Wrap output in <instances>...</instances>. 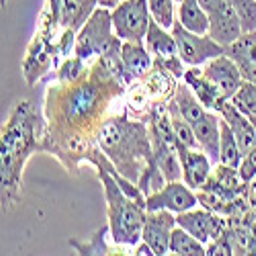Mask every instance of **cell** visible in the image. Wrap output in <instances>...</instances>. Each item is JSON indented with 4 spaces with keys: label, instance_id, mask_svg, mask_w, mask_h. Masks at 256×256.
Segmentation results:
<instances>
[{
    "label": "cell",
    "instance_id": "cell-20",
    "mask_svg": "<svg viewBox=\"0 0 256 256\" xmlns=\"http://www.w3.org/2000/svg\"><path fill=\"white\" fill-rule=\"evenodd\" d=\"M220 130H222V136H220V164H226V166H232V168H238L244 154L240 150V144L234 136L230 123L222 117L220 121Z\"/></svg>",
    "mask_w": 256,
    "mask_h": 256
},
{
    "label": "cell",
    "instance_id": "cell-2",
    "mask_svg": "<svg viewBox=\"0 0 256 256\" xmlns=\"http://www.w3.org/2000/svg\"><path fill=\"white\" fill-rule=\"evenodd\" d=\"M98 148L113 162L119 174L136 182L146 197L168 182L154 156L150 119L142 117L132 121L127 111L109 117L98 136Z\"/></svg>",
    "mask_w": 256,
    "mask_h": 256
},
{
    "label": "cell",
    "instance_id": "cell-21",
    "mask_svg": "<svg viewBox=\"0 0 256 256\" xmlns=\"http://www.w3.org/2000/svg\"><path fill=\"white\" fill-rule=\"evenodd\" d=\"M170 254L176 256H207V246L197 240L193 234H188L180 226L174 228L172 238H170Z\"/></svg>",
    "mask_w": 256,
    "mask_h": 256
},
{
    "label": "cell",
    "instance_id": "cell-6",
    "mask_svg": "<svg viewBox=\"0 0 256 256\" xmlns=\"http://www.w3.org/2000/svg\"><path fill=\"white\" fill-rule=\"evenodd\" d=\"M115 35L123 41H144L152 23L148 0H123L111 10Z\"/></svg>",
    "mask_w": 256,
    "mask_h": 256
},
{
    "label": "cell",
    "instance_id": "cell-29",
    "mask_svg": "<svg viewBox=\"0 0 256 256\" xmlns=\"http://www.w3.org/2000/svg\"><path fill=\"white\" fill-rule=\"evenodd\" d=\"M123 2V0H98V6H102V8H109V10H113V8H117L119 4Z\"/></svg>",
    "mask_w": 256,
    "mask_h": 256
},
{
    "label": "cell",
    "instance_id": "cell-22",
    "mask_svg": "<svg viewBox=\"0 0 256 256\" xmlns=\"http://www.w3.org/2000/svg\"><path fill=\"white\" fill-rule=\"evenodd\" d=\"M106 234H111V228H109V222H106L104 226H100L92 236H88L84 242L72 238L70 240V246L76 250V254H82V256H92V254H115L113 248L106 244Z\"/></svg>",
    "mask_w": 256,
    "mask_h": 256
},
{
    "label": "cell",
    "instance_id": "cell-11",
    "mask_svg": "<svg viewBox=\"0 0 256 256\" xmlns=\"http://www.w3.org/2000/svg\"><path fill=\"white\" fill-rule=\"evenodd\" d=\"M201 70L220 88V92H222V96L226 100H232V96L236 94L240 90V86L244 84V78H242L238 66L226 54H222L218 58L209 60L207 64H203Z\"/></svg>",
    "mask_w": 256,
    "mask_h": 256
},
{
    "label": "cell",
    "instance_id": "cell-15",
    "mask_svg": "<svg viewBox=\"0 0 256 256\" xmlns=\"http://www.w3.org/2000/svg\"><path fill=\"white\" fill-rule=\"evenodd\" d=\"M220 115L230 123L234 136H236V140H238V144H240L242 154H244V156L250 154L254 148H256V127H254L252 119H250L248 115H244L232 100H228V102L222 106Z\"/></svg>",
    "mask_w": 256,
    "mask_h": 256
},
{
    "label": "cell",
    "instance_id": "cell-1",
    "mask_svg": "<svg viewBox=\"0 0 256 256\" xmlns=\"http://www.w3.org/2000/svg\"><path fill=\"white\" fill-rule=\"evenodd\" d=\"M125 92L127 86L102 58H94L92 66L74 82L54 78L44 104V152L56 156L68 172L78 174L82 162L88 164L98 150V136L109 119L106 113Z\"/></svg>",
    "mask_w": 256,
    "mask_h": 256
},
{
    "label": "cell",
    "instance_id": "cell-4",
    "mask_svg": "<svg viewBox=\"0 0 256 256\" xmlns=\"http://www.w3.org/2000/svg\"><path fill=\"white\" fill-rule=\"evenodd\" d=\"M96 176L102 182L104 201H106V216H109L111 240L117 246H138L142 242V230L146 222L148 209L134 201L121 188L117 178L106 168L96 166Z\"/></svg>",
    "mask_w": 256,
    "mask_h": 256
},
{
    "label": "cell",
    "instance_id": "cell-19",
    "mask_svg": "<svg viewBox=\"0 0 256 256\" xmlns=\"http://www.w3.org/2000/svg\"><path fill=\"white\" fill-rule=\"evenodd\" d=\"M176 12H178V20L188 31L209 35V14L203 10L199 0H182Z\"/></svg>",
    "mask_w": 256,
    "mask_h": 256
},
{
    "label": "cell",
    "instance_id": "cell-31",
    "mask_svg": "<svg viewBox=\"0 0 256 256\" xmlns=\"http://www.w3.org/2000/svg\"><path fill=\"white\" fill-rule=\"evenodd\" d=\"M0 4H2V6H4V4H6V0H0Z\"/></svg>",
    "mask_w": 256,
    "mask_h": 256
},
{
    "label": "cell",
    "instance_id": "cell-7",
    "mask_svg": "<svg viewBox=\"0 0 256 256\" xmlns=\"http://www.w3.org/2000/svg\"><path fill=\"white\" fill-rule=\"evenodd\" d=\"M170 31H172V35L176 39L180 58L186 66H203L209 60L226 54V48L220 46L216 39H211L209 35H199V33L188 31L178 18L174 20V25Z\"/></svg>",
    "mask_w": 256,
    "mask_h": 256
},
{
    "label": "cell",
    "instance_id": "cell-26",
    "mask_svg": "<svg viewBox=\"0 0 256 256\" xmlns=\"http://www.w3.org/2000/svg\"><path fill=\"white\" fill-rule=\"evenodd\" d=\"M238 172H240V178H242L246 184H250V182L256 178V148H254L250 154H246V156L242 158V162H240V166H238Z\"/></svg>",
    "mask_w": 256,
    "mask_h": 256
},
{
    "label": "cell",
    "instance_id": "cell-3",
    "mask_svg": "<svg viewBox=\"0 0 256 256\" xmlns=\"http://www.w3.org/2000/svg\"><path fill=\"white\" fill-rule=\"evenodd\" d=\"M46 121L35 111L33 102L20 100L0 132V188L2 211H8L23 197V170L27 160L44 152Z\"/></svg>",
    "mask_w": 256,
    "mask_h": 256
},
{
    "label": "cell",
    "instance_id": "cell-32",
    "mask_svg": "<svg viewBox=\"0 0 256 256\" xmlns=\"http://www.w3.org/2000/svg\"><path fill=\"white\" fill-rule=\"evenodd\" d=\"M180 2H182V0H176V4H180Z\"/></svg>",
    "mask_w": 256,
    "mask_h": 256
},
{
    "label": "cell",
    "instance_id": "cell-12",
    "mask_svg": "<svg viewBox=\"0 0 256 256\" xmlns=\"http://www.w3.org/2000/svg\"><path fill=\"white\" fill-rule=\"evenodd\" d=\"M242 33H244V29H242V20H240L238 12L224 0V2L209 14V37L216 39L220 46L228 48Z\"/></svg>",
    "mask_w": 256,
    "mask_h": 256
},
{
    "label": "cell",
    "instance_id": "cell-27",
    "mask_svg": "<svg viewBox=\"0 0 256 256\" xmlns=\"http://www.w3.org/2000/svg\"><path fill=\"white\" fill-rule=\"evenodd\" d=\"M134 254H138V256H152V254H154V248L148 244V242L142 240V242L136 246V252H134Z\"/></svg>",
    "mask_w": 256,
    "mask_h": 256
},
{
    "label": "cell",
    "instance_id": "cell-28",
    "mask_svg": "<svg viewBox=\"0 0 256 256\" xmlns=\"http://www.w3.org/2000/svg\"><path fill=\"white\" fill-rule=\"evenodd\" d=\"M224 2V0H199V4L203 6V10L207 12V14H211L213 10H216L220 4Z\"/></svg>",
    "mask_w": 256,
    "mask_h": 256
},
{
    "label": "cell",
    "instance_id": "cell-8",
    "mask_svg": "<svg viewBox=\"0 0 256 256\" xmlns=\"http://www.w3.org/2000/svg\"><path fill=\"white\" fill-rule=\"evenodd\" d=\"M176 224L186 230L188 234H193L197 240H201L205 246L213 240L222 238L228 230V218L213 213L209 209H188L182 213H176Z\"/></svg>",
    "mask_w": 256,
    "mask_h": 256
},
{
    "label": "cell",
    "instance_id": "cell-23",
    "mask_svg": "<svg viewBox=\"0 0 256 256\" xmlns=\"http://www.w3.org/2000/svg\"><path fill=\"white\" fill-rule=\"evenodd\" d=\"M150 2V12L156 23H160L164 29H172L176 20V0H148Z\"/></svg>",
    "mask_w": 256,
    "mask_h": 256
},
{
    "label": "cell",
    "instance_id": "cell-10",
    "mask_svg": "<svg viewBox=\"0 0 256 256\" xmlns=\"http://www.w3.org/2000/svg\"><path fill=\"white\" fill-rule=\"evenodd\" d=\"M176 226H178L176 216L172 211L168 209L148 211L142 230V240L154 248L156 256H166L170 254V238H172V232Z\"/></svg>",
    "mask_w": 256,
    "mask_h": 256
},
{
    "label": "cell",
    "instance_id": "cell-18",
    "mask_svg": "<svg viewBox=\"0 0 256 256\" xmlns=\"http://www.w3.org/2000/svg\"><path fill=\"white\" fill-rule=\"evenodd\" d=\"M98 8V0H60V25L64 31H78Z\"/></svg>",
    "mask_w": 256,
    "mask_h": 256
},
{
    "label": "cell",
    "instance_id": "cell-14",
    "mask_svg": "<svg viewBox=\"0 0 256 256\" xmlns=\"http://www.w3.org/2000/svg\"><path fill=\"white\" fill-rule=\"evenodd\" d=\"M226 56L234 60L244 82L256 84V31L242 33L234 44L226 48Z\"/></svg>",
    "mask_w": 256,
    "mask_h": 256
},
{
    "label": "cell",
    "instance_id": "cell-30",
    "mask_svg": "<svg viewBox=\"0 0 256 256\" xmlns=\"http://www.w3.org/2000/svg\"><path fill=\"white\" fill-rule=\"evenodd\" d=\"M250 119H252V123H254V127H256V115H250Z\"/></svg>",
    "mask_w": 256,
    "mask_h": 256
},
{
    "label": "cell",
    "instance_id": "cell-25",
    "mask_svg": "<svg viewBox=\"0 0 256 256\" xmlns=\"http://www.w3.org/2000/svg\"><path fill=\"white\" fill-rule=\"evenodd\" d=\"M232 102L238 106L244 115H256V84L244 82L240 90L232 96Z\"/></svg>",
    "mask_w": 256,
    "mask_h": 256
},
{
    "label": "cell",
    "instance_id": "cell-13",
    "mask_svg": "<svg viewBox=\"0 0 256 256\" xmlns=\"http://www.w3.org/2000/svg\"><path fill=\"white\" fill-rule=\"evenodd\" d=\"M178 156L182 164V180L193 190H199L211 176L213 162L203 150H190L182 144H178Z\"/></svg>",
    "mask_w": 256,
    "mask_h": 256
},
{
    "label": "cell",
    "instance_id": "cell-5",
    "mask_svg": "<svg viewBox=\"0 0 256 256\" xmlns=\"http://www.w3.org/2000/svg\"><path fill=\"white\" fill-rule=\"evenodd\" d=\"M146 48L154 56V66L160 68V70H166L170 72L176 80H182L184 78V66L186 64L182 62L180 58V52H178V46H176V39L172 35L170 29H164L160 23L152 18L150 23V29H148V35H146Z\"/></svg>",
    "mask_w": 256,
    "mask_h": 256
},
{
    "label": "cell",
    "instance_id": "cell-9",
    "mask_svg": "<svg viewBox=\"0 0 256 256\" xmlns=\"http://www.w3.org/2000/svg\"><path fill=\"white\" fill-rule=\"evenodd\" d=\"M199 205L197 193H193L184 180H172L166 182L160 190L146 197V209L148 211H158V209H168L172 213H182L188 209H195Z\"/></svg>",
    "mask_w": 256,
    "mask_h": 256
},
{
    "label": "cell",
    "instance_id": "cell-17",
    "mask_svg": "<svg viewBox=\"0 0 256 256\" xmlns=\"http://www.w3.org/2000/svg\"><path fill=\"white\" fill-rule=\"evenodd\" d=\"M121 60L134 82L148 76L154 68V56L148 52L146 41H123Z\"/></svg>",
    "mask_w": 256,
    "mask_h": 256
},
{
    "label": "cell",
    "instance_id": "cell-24",
    "mask_svg": "<svg viewBox=\"0 0 256 256\" xmlns=\"http://www.w3.org/2000/svg\"><path fill=\"white\" fill-rule=\"evenodd\" d=\"M226 2L238 12L244 33L256 31V0H226Z\"/></svg>",
    "mask_w": 256,
    "mask_h": 256
},
{
    "label": "cell",
    "instance_id": "cell-16",
    "mask_svg": "<svg viewBox=\"0 0 256 256\" xmlns=\"http://www.w3.org/2000/svg\"><path fill=\"white\" fill-rule=\"evenodd\" d=\"M182 80L190 86V90L195 92V96L201 100V104L205 106V109L220 113L222 106L228 102V100L222 96L220 88L203 74V70H199V66H190V70L184 72V78H182Z\"/></svg>",
    "mask_w": 256,
    "mask_h": 256
}]
</instances>
